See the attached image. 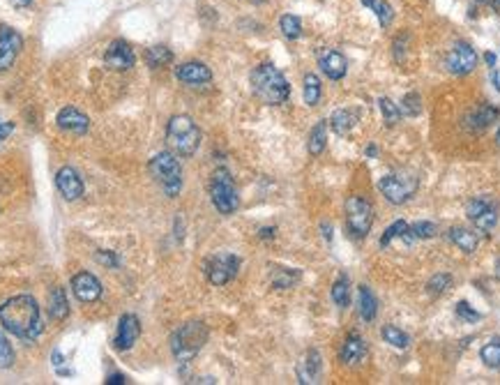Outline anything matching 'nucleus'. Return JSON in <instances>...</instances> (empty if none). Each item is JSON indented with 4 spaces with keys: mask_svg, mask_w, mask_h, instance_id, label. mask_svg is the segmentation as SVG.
<instances>
[{
    "mask_svg": "<svg viewBox=\"0 0 500 385\" xmlns=\"http://www.w3.org/2000/svg\"><path fill=\"white\" fill-rule=\"evenodd\" d=\"M0 325L19 339H35L42 332L39 304L33 295H14L0 304Z\"/></svg>",
    "mask_w": 500,
    "mask_h": 385,
    "instance_id": "f257e3e1",
    "label": "nucleus"
},
{
    "mask_svg": "<svg viewBox=\"0 0 500 385\" xmlns=\"http://www.w3.org/2000/svg\"><path fill=\"white\" fill-rule=\"evenodd\" d=\"M251 88L259 100L270 106H279L283 102H288V97H291V86L286 81V76H283L272 63H261L259 67H254Z\"/></svg>",
    "mask_w": 500,
    "mask_h": 385,
    "instance_id": "f03ea898",
    "label": "nucleus"
},
{
    "mask_svg": "<svg viewBox=\"0 0 500 385\" xmlns=\"http://www.w3.org/2000/svg\"><path fill=\"white\" fill-rule=\"evenodd\" d=\"M210 337L208 325L203 321H189L182 323L178 330L171 334V353L178 362H189L201 353L205 342Z\"/></svg>",
    "mask_w": 500,
    "mask_h": 385,
    "instance_id": "7ed1b4c3",
    "label": "nucleus"
},
{
    "mask_svg": "<svg viewBox=\"0 0 500 385\" xmlns=\"http://www.w3.org/2000/svg\"><path fill=\"white\" fill-rule=\"evenodd\" d=\"M166 143L171 153L180 157H192L201 145V130L189 115H173L166 125Z\"/></svg>",
    "mask_w": 500,
    "mask_h": 385,
    "instance_id": "20e7f679",
    "label": "nucleus"
},
{
    "mask_svg": "<svg viewBox=\"0 0 500 385\" xmlns=\"http://www.w3.org/2000/svg\"><path fill=\"white\" fill-rule=\"evenodd\" d=\"M150 175L162 187L169 199H175L182 192V166L175 153H160L150 160Z\"/></svg>",
    "mask_w": 500,
    "mask_h": 385,
    "instance_id": "39448f33",
    "label": "nucleus"
},
{
    "mask_svg": "<svg viewBox=\"0 0 500 385\" xmlns=\"http://www.w3.org/2000/svg\"><path fill=\"white\" fill-rule=\"evenodd\" d=\"M210 201L222 215H233L240 208L238 187L229 169H217L210 178Z\"/></svg>",
    "mask_w": 500,
    "mask_h": 385,
    "instance_id": "423d86ee",
    "label": "nucleus"
},
{
    "mask_svg": "<svg viewBox=\"0 0 500 385\" xmlns=\"http://www.w3.org/2000/svg\"><path fill=\"white\" fill-rule=\"evenodd\" d=\"M346 226L353 238L365 240L374 226V205L365 196L353 194L346 199Z\"/></svg>",
    "mask_w": 500,
    "mask_h": 385,
    "instance_id": "0eeeda50",
    "label": "nucleus"
},
{
    "mask_svg": "<svg viewBox=\"0 0 500 385\" xmlns=\"http://www.w3.org/2000/svg\"><path fill=\"white\" fill-rule=\"evenodd\" d=\"M378 192L385 196L392 205H404L417 192V178L408 171H397L383 175L378 180Z\"/></svg>",
    "mask_w": 500,
    "mask_h": 385,
    "instance_id": "6e6552de",
    "label": "nucleus"
},
{
    "mask_svg": "<svg viewBox=\"0 0 500 385\" xmlns=\"http://www.w3.org/2000/svg\"><path fill=\"white\" fill-rule=\"evenodd\" d=\"M238 270H240V259L235 254H217L205 265V274H208V282L212 286L229 284L238 274Z\"/></svg>",
    "mask_w": 500,
    "mask_h": 385,
    "instance_id": "1a4fd4ad",
    "label": "nucleus"
},
{
    "mask_svg": "<svg viewBox=\"0 0 500 385\" xmlns=\"http://www.w3.org/2000/svg\"><path fill=\"white\" fill-rule=\"evenodd\" d=\"M445 67L449 74L454 76H466L477 67V53L475 48L466 42H457L445 58Z\"/></svg>",
    "mask_w": 500,
    "mask_h": 385,
    "instance_id": "9d476101",
    "label": "nucleus"
},
{
    "mask_svg": "<svg viewBox=\"0 0 500 385\" xmlns=\"http://www.w3.org/2000/svg\"><path fill=\"white\" fill-rule=\"evenodd\" d=\"M466 215L475 229L482 233H489L498 224V210L489 199H473L466 205Z\"/></svg>",
    "mask_w": 500,
    "mask_h": 385,
    "instance_id": "9b49d317",
    "label": "nucleus"
},
{
    "mask_svg": "<svg viewBox=\"0 0 500 385\" xmlns=\"http://www.w3.org/2000/svg\"><path fill=\"white\" fill-rule=\"evenodd\" d=\"M104 63H106V67H111V70H115V72H127L136 65V56L125 39H115V42L106 46Z\"/></svg>",
    "mask_w": 500,
    "mask_h": 385,
    "instance_id": "f8f14e48",
    "label": "nucleus"
},
{
    "mask_svg": "<svg viewBox=\"0 0 500 385\" xmlns=\"http://www.w3.org/2000/svg\"><path fill=\"white\" fill-rule=\"evenodd\" d=\"M21 48H24L21 35L7 26L0 28V72H7L9 67L14 65L16 56L21 53Z\"/></svg>",
    "mask_w": 500,
    "mask_h": 385,
    "instance_id": "ddd939ff",
    "label": "nucleus"
},
{
    "mask_svg": "<svg viewBox=\"0 0 500 385\" xmlns=\"http://www.w3.org/2000/svg\"><path fill=\"white\" fill-rule=\"evenodd\" d=\"M498 115H500V111L494 104H477L475 108H470V111L464 115V127L473 134L486 132L489 127L498 120Z\"/></svg>",
    "mask_w": 500,
    "mask_h": 385,
    "instance_id": "4468645a",
    "label": "nucleus"
},
{
    "mask_svg": "<svg viewBox=\"0 0 500 385\" xmlns=\"http://www.w3.org/2000/svg\"><path fill=\"white\" fill-rule=\"evenodd\" d=\"M139 337H141V321L136 319L134 314L120 316V323H118V330H115V337H113V349L115 351H130Z\"/></svg>",
    "mask_w": 500,
    "mask_h": 385,
    "instance_id": "2eb2a0df",
    "label": "nucleus"
},
{
    "mask_svg": "<svg viewBox=\"0 0 500 385\" xmlns=\"http://www.w3.org/2000/svg\"><path fill=\"white\" fill-rule=\"evenodd\" d=\"M56 187H58V192L63 194V199H67V201L81 199L83 192H85L81 175H78L72 166H63V169L56 173Z\"/></svg>",
    "mask_w": 500,
    "mask_h": 385,
    "instance_id": "dca6fc26",
    "label": "nucleus"
},
{
    "mask_svg": "<svg viewBox=\"0 0 500 385\" xmlns=\"http://www.w3.org/2000/svg\"><path fill=\"white\" fill-rule=\"evenodd\" d=\"M175 78L187 86H203L212 81V70L205 63L199 61H189L175 67Z\"/></svg>",
    "mask_w": 500,
    "mask_h": 385,
    "instance_id": "f3484780",
    "label": "nucleus"
},
{
    "mask_svg": "<svg viewBox=\"0 0 500 385\" xmlns=\"http://www.w3.org/2000/svg\"><path fill=\"white\" fill-rule=\"evenodd\" d=\"M318 65L323 74L332 81H339V78H344L346 72H348V61L344 58V53L335 51V48H325V51L318 53Z\"/></svg>",
    "mask_w": 500,
    "mask_h": 385,
    "instance_id": "a211bd4d",
    "label": "nucleus"
},
{
    "mask_svg": "<svg viewBox=\"0 0 500 385\" xmlns=\"http://www.w3.org/2000/svg\"><path fill=\"white\" fill-rule=\"evenodd\" d=\"M72 291L81 302H95L102 295V284L90 272H78L72 279Z\"/></svg>",
    "mask_w": 500,
    "mask_h": 385,
    "instance_id": "6ab92c4d",
    "label": "nucleus"
},
{
    "mask_svg": "<svg viewBox=\"0 0 500 385\" xmlns=\"http://www.w3.org/2000/svg\"><path fill=\"white\" fill-rule=\"evenodd\" d=\"M56 123L63 132H70V134H85L88 130H90V118L74 106H65L63 111L58 113Z\"/></svg>",
    "mask_w": 500,
    "mask_h": 385,
    "instance_id": "aec40b11",
    "label": "nucleus"
},
{
    "mask_svg": "<svg viewBox=\"0 0 500 385\" xmlns=\"http://www.w3.org/2000/svg\"><path fill=\"white\" fill-rule=\"evenodd\" d=\"M367 358V344L365 339L360 337L358 332H350L348 337L341 344V351H339V360L346 364V367H355L362 360Z\"/></svg>",
    "mask_w": 500,
    "mask_h": 385,
    "instance_id": "412c9836",
    "label": "nucleus"
},
{
    "mask_svg": "<svg viewBox=\"0 0 500 385\" xmlns=\"http://www.w3.org/2000/svg\"><path fill=\"white\" fill-rule=\"evenodd\" d=\"M298 379L305 385L318 383V379H321V353L318 351H307L305 360H302L300 367H298Z\"/></svg>",
    "mask_w": 500,
    "mask_h": 385,
    "instance_id": "4be33fe9",
    "label": "nucleus"
},
{
    "mask_svg": "<svg viewBox=\"0 0 500 385\" xmlns=\"http://www.w3.org/2000/svg\"><path fill=\"white\" fill-rule=\"evenodd\" d=\"M447 238L452 245H457L459 250L466 252V254H473L479 245V235L470 229H464V226H454V229L447 231Z\"/></svg>",
    "mask_w": 500,
    "mask_h": 385,
    "instance_id": "5701e85b",
    "label": "nucleus"
},
{
    "mask_svg": "<svg viewBox=\"0 0 500 385\" xmlns=\"http://www.w3.org/2000/svg\"><path fill=\"white\" fill-rule=\"evenodd\" d=\"M48 314H51L53 321H65L67 314H70V302H67L65 289H61V286H56L48 293Z\"/></svg>",
    "mask_w": 500,
    "mask_h": 385,
    "instance_id": "b1692460",
    "label": "nucleus"
},
{
    "mask_svg": "<svg viewBox=\"0 0 500 385\" xmlns=\"http://www.w3.org/2000/svg\"><path fill=\"white\" fill-rule=\"evenodd\" d=\"M325 145H328V120H318L316 125H313V130L309 132V141H307L309 155L318 157L323 150H325Z\"/></svg>",
    "mask_w": 500,
    "mask_h": 385,
    "instance_id": "393cba45",
    "label": "nucleus"
},
{
    "mask_svg": "<svg viewBox=\"0 0 500 385\" xmlns=\"http://www.w3.org/2000/svg\"><path fill=\"white\" fill-rule=\"evenodd\" d=\"M360 316H362V321H367L371 323L378 316V300H376V295L371 293L369 286H360Z\"/></svg>",
    "mask_w": 500,
    "mask_h": 385,
    "instance_id": "a878e982",
    "label": "nucleus"
},
{
    "mask_svg": "<svg viewBox=\"0 0 500 385\" xmlns=\"http://www.w3.org/2000/svg\"><path fill=\"white\" fill-rule=\"evenodd\" d=\"M355 123H358V118L353 111H348V108H339V111H335L330 118L332 130H335V134H339V136H346L353 127H355Z\"/></svg>",
    "mask_w": 500,
    "mask_h": 385,
    "instance_id": "bb28decb",
    "label": "nucleus"
},
{
    "mask_svg": "<svg viewBox=\"0 0 500 385\" xmlns=\"http://www.w3.org/2000/svg\"><path fill=\"white\" fill-rule=\"evenodd\" d=\"M362 5L369 7L371 12L378 16V21L383 28H387L392 24V19H395V7H392L387 0H362Z\"/></svg>",
    "mask_w": 500,
    "mask_h": 385,
    "instance_id": "cd10ccee",
    "label": "nucleus"
},
{
    "mask_svg": "<svg viewBox=\"0 0 500 385\" xmlns=\"http://www.w3.org/2000/svg\"><path fill=\"white\" fill-rule=\"evenodd\" d=\"M332 300H335V304L341 309H346L350 304V282L346 274H339L337 282L332 284Z\"/></svg>",
    "mask_w": 500,
    "mask_h": 385,
    "instance_id": "c85d7f7f",
    "label": "nucleus"
},
{
    "mask_svg": "<svg viewBox=\"0 0 500 385\" xmlns=\"http://www.w3.org/2000/svg\"><path fill=\"white\" fill-rule=\"evenodd\" d=\"M380 337H383L385 344H390V346H395V349H399V351L408 349V344H410L408 334H406L404 330L395 328V325H385V328L380 330Z\"/></svg>",
    "mask_w": 500,
    "mask_h": 385,
    "instance_id": "c756f323",
    "label": "nucleus"
},
{
    "mask_svg": "<svg viewBox=\"0 0 500 385\" xmlns=\"http://www.w3.org/2000/svg\"><path fill=\"white\" fill-rule=\"evenodd\" d=\"M145 61H148L150 67H155V70H157V67H164V65H169L173 61V51L169 46L157 44V46H152V48L145 51Z\"/></svg>",
    "mask_w": 500,
    "mask_h": 385,
    "instance_id": "7c9ffc66",
    "label": "nucleus"
},
{
    "mask_svg": "<svg viewBox=\"0 0 500 385\" xmlns=\"http://www.w3.org/2000/svg\"><path fill=\"white\" fill-rule=\"evenodd\" d=\"M479 358H482L486 367L498 369L500 367V337H494L491 342H486L482 351H479Z\"/></svg>",
    "mask_w": 500,
    "mask_h": 385,
    "instance_id": "2f4dec72",
    "label": "nucleus"
},
{
    "mask_svg": "<svg viewBox=\"0 0 500 385\" xmlns=\"http://www.w3.org/2000/svg\"><path fill=\"white\" fill-rule=\"evenodd\" d=\"M321 78L316 74H305V104L316 106L321 102Z\"/></svg>",
    "mask_w": 500,
    "mask_h": 385,
    "instance_id": "473e14b6",
    "label": "nucleus"
},
{
    "mask_svg": "<svg viewBox=\"0 0 500 385\" xmlns=\"http://www.w3.org/2000/svg\"><path fill=\"white\" fill-rule=\"evenodd\" d=\"M279 28L283 37H288V39H298L302 35V21L296 14H283L279 19Z\"/></svg>",
    "mask_w": 500,
    "mask_h": 385,
    "instance_id": "72a5a7b5",
    "label": "nucleus"
},
{
    "mask_svg": "<svg viewBox=\"0 0 500 385\" xmlns=\"http://www.w3.org/2000/svg\"><path fill=\"white\" fill-rule=\"evenodd\" d=\"M378 106H380V111H383V118H385V123H387V127H395L399 120H401V108H399V104H395L390 100V97H380L378 100Z\"/></svg>",
    "mask_w": 500,
    "mask_h": 385,
    "instance_id": "f704fd0d",
    "label": "nucleus"
},
{
    "mask_svg": "<svg viewBox=\"0 0 500 385\" xmlns=\"http://www.w3.org/2000/svg\"><path fill=\"white\" fill-rule=\"evenodd\" d=\"M298 277H300V272L281 268V270H277V272H274V277H272V289H277V291L291 289V286L298 282Z\"/></svg>",
    "mask_w": 500,
    "mask_h": 385,
    "instance_id": "c9c22d12",
    "label": "nucleus"
},
{
    "mask_svg": "<svg viewBox=\"0 0 500 385\" xmlns=\"http://www.w3.org/2000/svg\"><path fill=\"white\" fill-rule=\"evenodd\" d=\"M399 108H401V113H404V115L415 118V115L422 113V100H420L417 93H408V95H404V100H401Z\"/></svg>",
    "mask_w": 500,
    "mask_h": 385,
    "instance_id": "e433bc0d",
    "label": "nucleus"
},
{
    "mask_svg": "<svg viewBox=\"0 0 500 385\" xmlns=\"http://www.w3.org/2000/svg\"><path fill=\"white\" fill-rule=\"evenodd\" d=\"M449 286H452V274L438 272V274H434V277L427 282V291L434 293V295H440V293H445Z\"/></svg>",
    "mask_w": 500,
    "mask_h": 385,
    "instance_id": "4c0bfd02",
    "label": "nucleus"
},
{
    "mask_svg": "<svg viewBox=\"0 0 500 385\" xmlns=\"http://www.w3.org/2000/svg\"><path fill=\"white\" fill-rule=\"evenodd\" d=\"M14 364V349L9 339L0 332V369H9Z\"/></svg>",
    "mask_w": 500,
    "mask_h": 385,
    "instance_id": "58836bf2",
    "label": "nucleus"
},
{
    "mask_svg": "<svg viewBox=\"0 0 500 385\" xmlns=\"http://www.w3.org/2000/svg\"><path fill=\"white\" fill-rule=\"evenodd\" d=\"M410 233H413L415 240H429L436 235V224L434 222H417L413 226H408Z\"/></svg>",
    "mask_w": 500,
    "mask_h": 385,
    "instance_id": "ea45409f",
    "label": "nucleus"
},
{
    "mask_svg": "<svg viewBox=\"0 0 500 385\" xmlns=\"http://www.w3.org/2000/svg\"><path fill=\"white\" fill-rule=\"evenodd\" d=\"M406 226L408 224L404 220H397L395 224H390L387 229H385V233H383V238H380V247H387L395 238H401V233L406 231Z\"/></svg>",
    "mask_w": 500,
    "mask_h": 385,
    "instance_id": "a19ab883",
    "label": "nucleus"
},
{
    "mask_svg": "<svg viewBox=\"0 0 500 385\" xmlns=\"http://www.w3.org/2000/svg\"><path fill=\"white\" fill-rule=\"evenodd\" d=\"M457 316H459V319H466L468 323H475V321L482 319V314L475 312L468 302H459L457 304Z\"/></svg>",
    "mask_w": 500,
    "mask_h": 385,
    "instance_id": "79ce46f5",
    "label": "nucleus"
},
{
    "mask_svg": "<svg viewBox=\"0 0 500 385\" xmlns=\"http://www.w3.org/2000/svg\"><path fill=\"white\" fill-rule=\"evenodd\" d=\"M97 261H100L102 265H106V268H118L120 265V261H118V256L113 252H97Z\"/></svg>",
    "mask_w": 500,
    "mask_h": 385,
    "instance_id": "37998d69",
    "label": "nucleus"
},
{
    "mask_svg": "<svg viewBox=\"0 0 500 385\" xmlns=\"http://www.w3.org/2000/svg\"><path fill=\"white\" fill-rule=\"evenodd\" d=\"M12 130H14V125H12V123H5V120H0V141H3L5 136H7L9 132H12Z\"/></svg>",
    "mask_w": 500,
    "mask_h": 385,
    "instance_id": "c03bdc74",
    "label": "nucleus"
},
{
    "mask_svg": "<svg viewBox=\"0 0 500 385\" xmlns=\"http://www.w3.org/2000/svg\"><path fill=\"white\" fill-rule=\"evenodd\" d=\"M274 233H277V229H274V226H268V229H261V231H259V235H261L263 240H272Z\"/></svg>",
    "mask_w": 500,
    "mask_h": 385,
    "instance_id": "a18cd8bd",
    "label": "nucleus"
},
{
    "mask_svg": "<svg viewBox=\"0 0 500 385\" xmlns=\"http://www.w3.org/2000/svg\"><path fill=\"white\" fill-rule=\"evenodd\" d=\"M106 383H109V385H123V383H127V379L123 376V374H111V376L106 379Z\"/></svg>",
    "mask_w": 500,
    "mask_h": 385,
    "instance_id": "49530a36",
    "label": "nucleus"
},
{
    "mask_svg": "<svg viewBox=\"0 0 500 385\" xmlns=\"http://www.w3.org/2000/svg\"><path fill=\"white\" fill-rule=\"evenodd\" d=\"M321 231L325 235V240H332V226L330 224H321Z\"/></svg>",
    "mask_w": 500,
    "mask_h": 385,
    "instance_id": "de8ad7c7",
    "label": "nucleus"
},
{
    "mask_svg": "<svg viewBox=\"0 0 500 385\" xmlns=\"http://www.w3.org/2000/svg\"><path fill=\"white\" fill-rule=\"evenodd\" d=\"M33 0H9V5H14V7H31Z\"/></svg>",
    "mask_w": 500,
    "mask_h": 385,
    "instance_id": "09e8293b",
    "label": "nucleus"
},
{
    "mask_svg": "<svg viewBox=\"0 0 500 385\" xmlns=\"http://www.w3.org/2000/svg\"><path fill=\"white\" fill-rule=\"evenodd\" d=\"M51 362L56 364V367H58V364H63V355H61V351H53V353H51Z\"/></svg>",
    "mask_w": 500,
    "mask_h": 385,
    "instance_id": "8fccbe9b",
    "label": "nucleus"
},
{
    "mask_svg": "<svg viewBox=\"0 0 500 385\" xmlns=\"http://www.w3.org/2000/svg\"><path fill=\"white\" fill-rule=\"evenodd\" d=\"M378 155V148L376 145H369L367 148V157H376Z\"/></svg>",
    "mask_w": 500,
    "mask_h": 385,
    "instance_id": "3c124183",
    "label": "nucleus"
},
{
    "mask_svg": "<svg viewBox=\"0 0 500 385\" xmlns=\"http://www.w3.org/2000/svg\"><path fill=\"white\" fill-rule=\"evenodd\" d=\"M484 58H486V63H489V65H491V67L496 65V56H494V53H486Z\"/></svg>",
    "mask_w": 500,
    "mask_h": 385,
    "instance_id": "603ef678",
    "label": "nucleus"
},
{
    "mask_svg": "<svg viewBox=\"0 0 500 385\" xmlns=\"http://www.w3.org/2000/svg\"><path fill=\"white\" fill-rule=\"evenodd\" d=\"M491 5H494L496 12H500V0H491Z\"/></svg>",
    "mask_w": 500,
    "mask_h": 385,
    "instance_id": "864d4df0",
    "label": "nucleus"
},
{
    "mask_svg": "<svg viewBox=\"0 0 500 385\" xmlns=\"http://www.w3.org/2000/svg\"><path fill=\"white\" fill-rule=\"evenodd\" d=\"M496 143H498V148H500V127H498V134H496Z\"/></svg>",
    "mask_w": 500,
    "mask_h": 385,
    "instance_id": "5fc2aeb1",
    "label": "nucleus"
},
{
    "mask_svg": "<svg viewBox=\"0 0 500 385\" xmlns=\"http://www.w3.org/2000/svg\"><path fill=\"white\" fill-rule=\"evenodd\" d=\"M498 277H500V261H498Z\"/></svg>",
    "mask_w": 500,
    "mask_h": 385,
    "instance_id": "6e6d98bb",
    "label": "nucleus"
}]
</instances>
